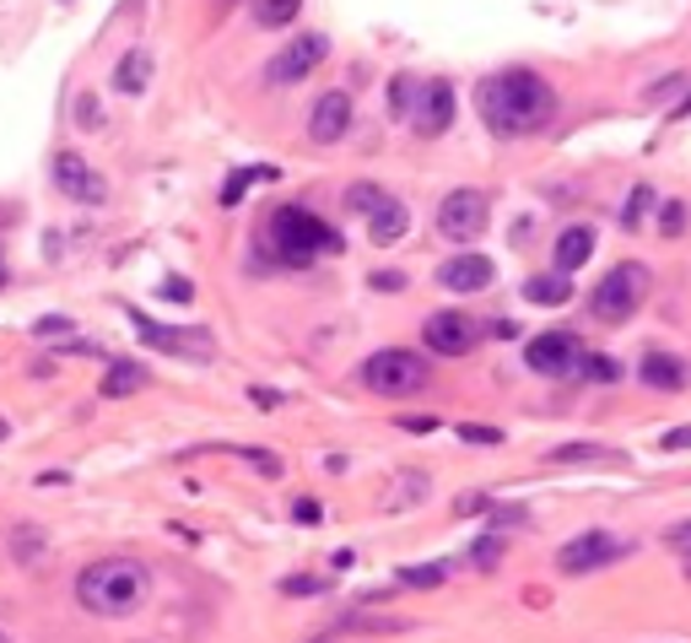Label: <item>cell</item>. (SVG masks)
Segmentation results:
<instances>
[{"label": "cell", "instance_id": "6da1fadb", "mask_svg": "<svg viewBox=\"0 0 691 643\" xmlns=\"http://www.w3.org/2000/svg\"><path fill=\"white\" fill-rule=\"evenodd\" d=\"M476 109H481L492 136L519 141V136H535L556 120V87L541 71L514 65V71H497L476 87Z\"/></svg>", "mask_w": 691, "mask_h": 643}, {"label": "cell", "instance_id": "7a4b0ae2", "mask_svg": "<svg viewBox=\"0 0 691 643\" xmlns=\"http://www.w3.org/2000/svg\"><path fill=\"white\" fill-rule=\"evenodd\" d=\"M146 595H151V573L140 568L136 557H103V562H92V568L76 573V601H82V611H92V617H103V622L140 611Z\"/></svg>", "mask_w": 691, "mask_h": 643}, {"label": "cell", "instance_id": "3957f363", "mask_svg": "<svg viewBox=\"0 0 691 643\" xmlns=\"http://www.w3.org/2000/svg\"><path fill=\"white\" fill-rule=\"evenodd\" d=\"M266 244H271V255L286 271H308L319 255H341L346 249V238L324 217H313L308 206H276L271 222H266Z\"/></svg>", "mask_w": 691, "mask_h": 643}, {"label": "cell", "instance_id": "277c9868", "mask_svg": "<svg viewBox=\"0 0 691 643\" xmlns=\"http://www.w3.org/2000/svg\"><path fill=\"white\" fill-rule=\"evenodd\" d=\"M643 298H649V265H643V260H621V265H610V271L594 282L589 314L600 324H627L638 309H643Z\"/></svg>", "mask_w": 691, "mask_h": 643}, {"label": "cell", "instance_id": "5b68a950", "mask_svg": "<svg viewBox=\"0 0 691 643\" xmlns=\"http://www.w3.org/2000/svg\"><path fill=\"white\" fill-rule=\"evenodd\" d=\"M427 379H432L427 357H416L406 346H384V351H373V357L362 362V384H368L373 395H390V400L427 389Z\"/></svg>", "mask_w": 691, "mask_h": 643}, {"label": "cell", "instance_id": "8992f818", "mask_svg": "<svg viewBox=\"0 0 691 643\" xmlns=\"http://www.w3.org/2000/svg\"><path fill=\"white\" fill-rule=\"evenodd\" d=\"M621 557H632V541H621V535H610V530H583V535H572V541L556 552V573L583 579V573H600V568H610V562H621Z\"/></svg>", "mask_w": 691, "mask_h": 643}, {"label": "cell", "instance_id": "52a82bcc", "mask_svg": "<svg viewBox=\"0 0 691 643\" xmlns=\"http://www.w3.org/2000/svg\"><path fill=\"white\" fill-rule=\"evenodd\" d=\"M583 357L589 351H583V341L572 330H546V335H535L525 346V362L541 379H572V373H583Z\"/></svg>", "mask_w": 691, "mask_h": 643}, {"label": "cell", "instance_id": "ba28073f", "mask_svg": "<svg viewBox=\"0 0 691 643\" xmlns=\"http://www.w3.org/2000/svg\"><path fill=\"white\" fill-rule=\"evenodd\" d=\"M131 324H136V335L146 346H157V351H173V357H189V362H211L217 357V335L211 330H178V324H151L146 314L131 309Z\"/></svg>", "mask_w": 691, "mask_h": 643}, {"label": "cell", "instance_id": "9c48e42d", "mask_svg": "<svg viewBox=\"0 0 691 643\" xmlns=\"http://www.w3.org/2000/svg\"><path fill=\"white\" fill-rule=\"evenodd\" d=\"M486 217H492V200H486L481 189H454V195H443V206H437V233H443L448 244H470V238L486 227Z\"/></svg>", "mask_w": 691, "mask_h": 643}, {"label": "cell", "instance_id": "30bf717a", "mask_svg": "<svg viewBox=\"0 0 691 643\" xmlns=\"http://www.w3.org/2000/svg\"><path fill=\"white\" fill-rule=\"evenodd\" d=\"M324 54H330V38H324V33H303V38H292L276 60L266 65V82H271V87H297Z\"/></svg>", "mask_w": 691, "mask_h": 643}, {"label": "cell", "instance_id": "8fae6325", "mask_svg": "<svg viewBox=\"0 0 691 643\" xmlns=\"http://www.w3.org/2000/svg\"><path fill=\"white\" fill-rule=\"evenodd\" d=\"M49 173H54V189H60L65 200H76V206H103V200H109L103 173H98L87 158H76V152H60Z\"/></svg>", "mask_w": 691, "mask_h": 643}, {"label": "cell", "instance_id": "7c38bea8", "mask_svg": "<svg viewBox=\"0 0 691 643\" xmlns=\"http://www.w3.org/2000/svg\"><path fill=\"white\" fill-rule=\"evenodd\" d=\"M421 341L432 357H465L476 346V320L459 314V309H437L432 320L421 324Z\"/></svg>", "mask_w": 691, "mask_h": 643}, {"label": "cell", "instance_id": "4fadbf2b", "mask_svg": "<svg viewBox=\"0 0 691 643\" xmlns=\"http://www.w3.org/2000/svg\"><path fill=\"white\" fill-rule=\"evenodd\" d=\"M454 125V87L448 82H421L416 87V103H411V131L416 136H443Z\"/></svg>", "mask_w": 691, "mask_h": 643}, {"label": "cell", "instance_id": "5bb4252c", "mask_svg": "<svg viewBox=\"0 0 691 643\" xmlns=\"http://www.w3.org/2000/svg\"><path fill=\"white\" fill-rule=\"evenodd\" d=\"M346 131H351V98H346L341 87L319 92V98H313V114H308V136H313L319 147H330V141H341Z\"/></svg>", "mask_w": 691, "mask_h": 643}, {"label": "cell", "instance_id": "9a60e30c", "mask_svg": "<svg viewBox=\"0 0 691 643\" xmlns=\"http://www.w3.org/2000/svg\"><path fill=\"white\" fill-rule=\"evenodd\" d=\"M492 260L486 255H454L448 265H437V282L448 287V293H481V287H492Z\"/></svg>", "mask_w": 691, "mask_h": 643}, {"label": "cell", "instance_id": "2e32d148", "mask_svg": "<svg viewBox=\"0 0 691 643\" xmlns=\"http://www.w3.org/2000/svg\"><path fill=\"white\" fill-rule=\"evenodd\" d=\"M638 379H643L649 389H665V395H676V389H687V362H681L676 351H643V362H638Z\"/></svg>", "mask_w": 691, "mask_h": 643}, {"label": "cell", "instance_id": "e0dca14e", "mask_svg": "<svg viewBox=\"0 0 691 643\" xmlns=\"http://www.w3.org/2000/svg\"><path fill=\"white\" fill-rule=\"evenodd\" d=\"M594 255V227L589 222H572V227H562V238H556V271L562 276H572V271H583V260Z\"/></svg>", "mask_w": 691, "mask_h": 643}, {"label": "cell", "instance_id": "ac0fdd59", "mask_svg": "<svg viewBox=\"0 0 691 643\" xmlns=\"http://www.w3.org/2000/svg\"><path fill=\"white\" fill-rule=\"evenodd\" d=\"M11 557H16V568H44V557H49V535L38 530V524H11Z\"/></svg>", "mask_w": 691, "mask_h": 643}, {"label": "cell", "instance_id": "d6986e66", "mask_svg": "<svg viewBox=\"0 0 691 643\" xmlns=\"http://www.w3.org/2000/svg\"><path fill=\"white\" fill-rule=\"evenodd\" d=\"M406 227H411V211H406V200H395V195H390L384 211L368 217V238H373V244H395V238H406Z\"/></svg>", "mask_w": 691, "mask_h": 643}, {"label": "cell", "instance_id": "ffe728a7", "mask_svg": "<svg viewBox=\"0 0 691 643\" xmlns=\"http://www.w3.org/2000/svg\"><path fill=\"white\" fill-rule=\"evenodd\" d=\"M114 87H120L125 98H140V92L151 87V54H146V49H131V54L114 65Z\"/></svg>", "mask_w": 691, "mask_h": 643}, {"label": "cell", "instance_id": "44dd1931", "mask_svg": "<svg viewBox=\"0 0 691 643\" xmlns=\"http://www.w3.org/2000/svg\"><path fill=\"white\" fill-rule=\"evenodd\" d=\"M146 384H151V373L125 357V362L109 368V379H103V400H125V395H136V389H146Z\"/></svg>", "mask_w": 691, "mask_h": 643}, {"label": "cell", "instance_id": "7402d4cb", "mask_svg": "<svg viewBox=\"0 0 691 643\" xmlns=\"http://www.w3.org/2000/svg\"><path fill=\"white\" fill-rule=\"evenodd\" d=\"M525 298L541 304V309H562V304L572 298V282H567L562 271H552V276H530V282H525Z\"/></svg>", "mask_w": 691, "mask_h": 643}, {"label": "cell", "instance_id": "603a6c76", "mask_svg": "<svg viewBox=\"0 0 691 643\" xmlns=\"http://www.w3.org/2000/svg\"><path fill=\"white\" fill-rule=\"evenodd\" d=\"M384 206H390V189H379V184H351V189H346V211L373 217V211H384Z\"/></svg>", "mask_w": 691, "mask_h": 643}, {"label": "cell", "instance_id": "cb8c5ba5", "mask_svg": "<svg viewBox=\"0 0 691 643\" xmlns=\"http://www.w3.org/2000/svg\"><path fill=\"white\" fill-rule=\"evenodd\" d=\"M395 486H400V492H390V508H406V503H421V497H427L432 477H427V471H400Z\"/></svg>", "mask_w": 691, "mask_h": 643}, {"label": "cell", "instance_id": "d4e9b609", "mask_svg": "<svg viewBox=\"0 0 691 643\" xmlns=\"http://www.w3.org/2000/svg\"><path fill=\"white\" fill-rule=\"evenodd\" d=\"M303 11V0H255V22L260 27H286Z\"/></svg>", "mask_w": 691, "mask_h": 643}, {"label": "cell", "instance_id": "484cf974", "mask_svg": "<svg viewBox=\"0 0 691 643\" xmlns=\"http://www.w3.org/2000/svg\"><path fill=\"white\" fill-rule=\"evenodd\" d=\"M578 460H621V455L600 449V444H562V449H552V466H578Z\"/></svg>", "mask_w": 691, "mask_h": 643}, {"label": "cell", "instance_id": "4316f807", "mask_svg": "<svg viewBox=\"0 0 691 643\" xmlns=\"http://www.w3.org/2000/svg\"><path fill=\"white\" fill-rule=\"evenodd\" d=\"M448 579V562H416V568H400V584L406 590H432Z\"/></svg>", "mask_w": 691, "mask_h": 643}, {"label": "cell", "instance_id": "83f0119b", "mask_svg": "<svg viewBox=\"0 0 691 643\" xmlns=\"http://www.w3.org/2000/svg\"><path fill=\"white\" fill-rule=\"evenodd\" d=\"M255 178H276V168H238V173L222 184V206H238V200H244V189H249Z\"/></svg>", "mask_w": 691, "mask_h": 643}, {"label": "cell", "instance_id": "f1b7e54d", "mask_svg": "<svg viewBox=\"0 0 691 643\" xmlns=\"http://www.w3.org/2000/svg\"><path fill=\"white\" fill-rule=\"evenodd\" d=\"M470 562H476L481 573H492V568L503 562V535H497V530H486V535L470 546Z\"/></svg>", "mask_w": 691, "mask_h": 643}, {"label": "cell", "instance_id": "f546056e", "mask_svg": "<svg viewBox=\"0 0 691 643\" xmlns=\"http://www.w3.org/2000/svg\"><path fill=\"white\" fill-rule=\"evenodd\" d=\"M583 379H594V384H610V379H621V362H616L610 351H589V357H583Z\"/></svg>", "mask_w": 691, "mask_h": 643}, {"label": "cell", "instance_id": "4dcf8cb0", "mask_svg": "<svg viewBox=\"0 0 691 643\" xmlns=\"http://www.w3.org/2000/svg\"><path fill=\"white\" fill-rule=\"evenodd\" d=\"M411 103H416V82L411 76H395L390 82V114L395 120H411Z\"/></svg>", "mask_w": 691, "mask_h": 643}, {"label": "cell", "instance_id": "1f68e13d", "mask_svg": "<svg viewBox=\"0 0 691 643\" xmlns=\"http://www.w3.org/2000/svg\"><path fill=\"white\" fill-rule=\"evenodd\" d=\"M649 206H654V189H649V184H638V189L627 195V206H621V222H627V227H638Z\"/></svg>", "mask_w": 691, "mask_h": 643}, {"label": "cell", "instance_id": "d6a6232c", "mask_svg": "<svg viewBox=\"0 0 691 643\" xmlns=\"http://www.w3.org/2000/svg\"><path fill=\"white\" fill-rule=\"evenodd\" d=\"M459 438H465V444H476V449H497V444H503V428H481V422H465V428H459Z\"/></svg>", "mask_w": 691, "mask_h": 643}, {"label": "cell", "instance_id": "836d02e7", "mask_svg": "<svg viewBox=\"0 0 691 643\" xmlns=\"http://www.w3.org/2000/svg\"><path fill=\"white\" fill-rule=\"evenodd\" d=\"M665 546H670V552L691 568V519H681V524H670V530H665Z\"/></svg>", "mask_w": 691, "mask_h": 643}, {"label": "cell", "instance_id": "e575fe53", "mask_svg": "<svg viewBox=\"0 0 691 643\" xmlns=\"http://www.w3.org/2000/svg\"><path fill=\"white\" fill-rule=\"evenodd\" d=\"M227 449H233V455H244L249 466H260L266 477H281V460H276V455H266V449H238V444H227Z\"/></svg>", "mask_w": 691, "mask_h": 643}, {"label": "cell", "instance_id": "d590c367", "mask_svg": "<svg viewBox=\"0 0 691 643\" xmlns=\"http://www.w3.org/2000/svg\"><path fill=\"white\" fill-rule=\"evenodd\" d=\"M681 222H687V206L681 200H665L659 206V233H681Z\"/></svg>", "mask_w": 691, "mask_h": 643}, {"label": "cell", "instance_id": "8d00e7d4", "mask_svg": "<svg viewBox=\"0 0 691 643\" xmlns=\"http://www.w3.org/2000/svg\"><path fill=\"white\" fill-rule=\"evenodd\" d=\"M508 524H530V508H519V503L492 508V530H508Z\"/></svg>", "mask_w": 691, "mask_h": 643}, {"label": "cell", "instance_id": "74e56055", "mask_svg": "<svg viewBox=\"0 0 691 643\" xmlns=\"http://www.w3.org/2000/svg\"><path fill=\"white\" fill-rule=\"evenodd\" d=\"M76 125H92V131L103 125V109H98V98H92V92H82V103H76Z\"/></svg>", "mask_w": 691, "mask_h": 643}, {"label": "cell", "instance_id": "f35d334b", "mask_svg": "<svg viewBox=\"0 0 691 643\" xmlns=\"http://www.w3.org/2000/svg\"><path fill=\"white\" fill-rule=\"evenodd\" d=\"M281 590L286 595H319V590H330V579H286Z\"/></svg>", "mask_w": 691, "mask_h": 643}, {"label": "cell", "instance_id": "ab89813d", "mask_svg": "<svg viewBox=\"0 0 691 643\" xmlns=\"http://www.w3.org/2000/svg\"><path fill=\"white\" fill-rule=\"evenodd\" d=\"M157 293H162V298H178V304H189V298H195V287H189V282H178V276H173V282H162Z\"/></svg>", "mask_w": 691, "mask_h": 643}, {"label": "cell", "instance_id": "60d3db41", "mask_svg": "<svg viewBox=\"0 0 691 643\" xmlns=\"http://www.w3.org/2000/svg\"><path fill=\"white\" fill-rule=\"evenodd\" d=\"M659 449H691V422L687 428H670V433L659 438Z\"/></svg>", "mask_w": 691, "mask_h": 643}, {"label": "cell", "instance_id": "b9f144b4", "mask_svg": "<svg viewBox=\"0 0 691 643\" xmlns=\"http://www.w3.org/2000/svg\"><path fill=\"white\" fill-rule=\"evenodd\" d=\"M681 87H687V76H670V82H654V87H649V98L659 103V98H670V92H681Z\"/></svg>", "mask_w": 691, "mask_h": 643}, {"label": "cell", "instance_id": "7bdbcfd3", "mask_svg": "<svg viewBox=\"0 0 691 643\" xmlns=\"http://www.w3.org/2000/svg\"><path fill=\"white\" fill-rule=\"evenodd\" d=\"M373 287H379V293H400V287H406V276H400V271H379V276H373Z\"/></svg>", "mask_w": 691, "mask_h": 643}, {"label": "cell", "instance_id": "ee69618b", "mask_svg": "<svg viewBox=\"0 0 691 643\" xmlns=\"http://www.w3.org/2000/svg\"><path fill=\"white\" fill-rule=\"evenodd\" d=\"M249 400H255V406H266V411H276V406H281V389H260V384H255V389H249Z\"/></svg>", "mask_w": 691, "mask_h": 643}, {"label": "cell", "instance_id": "f6af8a7d", "mask_svg": "<svg viewBox=\"0 0 691 643\" xmlns=\"http://www.w3.org/2000/svg\"><path fill=\"white\" fill-rule=\"evenodd\" d=\"M60 330H71L65 314H49V320H38V335H60Z\"/></svg>", "mask_w": 691, "mask_h": 643}, {"label": "cell", "instance_id": "bcb514c9", "mask_svg": "<svg viewBox=\"0 0 691 643\" xmlns=\"http://www.w3.org/2000/svg\"><path fill=\"white\" fill-rule=\"evenodd\" d=\"M400 428H406V433H432V428H437V417H406Z\"/></svg>", "mask_w": 691, "mask_h": 643}, {"label": "cell", "instance_id": "7dc6e473", "mask_svg": "<svg viewBox=\"0 0 691 643\" xmlns=\"http://www.w3.org/2000/svg\"><path fill=\"white\" fill-rule=\"evenodd\" d=\"M292 514H297V524H313V519H319V503H297Z\"/></svg>", "mask_w": 691, "mask_h": 643}, {"label": "cell", "instance_id": "c3c4849f", "mask_svg": "<svg viewBox=\"0 0 691 643\" xmlns=\"http://www.w3.org/2000/svg\"><path fill=\"white\" fill-rule=\"evenodd\" d=\"M5 438H11V428H5V422H0V444H5Z\"/></svg>", "mask_w": 691, "mask_h": 643}, {"label": "cell", "instance_id": "681fc988", "mask_svg": "<svg viewBox=\"0 0 691 643\" xmlns=\"http://www.w3.org/2000/svg\"><path fill=\"white\" fill-rule=\"evenodd\" d=\"M0 287H5V260H0Z\"/></svg>", "mask_w": 691, "mask_h": 643}, {"label": "cell", "instance_id": "f907efd6", "mask_svg": "<svg viewBox=\"0 0 691 643\" xmlns=\"http://www.w3.org/2000/svg\"><path fill=\"white\" fill-rule=\"evenodd\" d=\"M681 114H691V98H687V103H681Z\"/></svg>", "mask_w": 691, "mask_h": 643}, {"label": "cell", "instance_id": "816d5d0a", "mask_svg": "<svg viewBox=\"0 0 691 643\" xmlns=\"http://www.w3.org/2000/svg\"><path fill=\"white\" fill-rule=\"evenodd\" d=\"M0 643H11V639H5V633H0Z\"/></svg>", "mask_w": 691, "mask_h": 643}]
</instances>
